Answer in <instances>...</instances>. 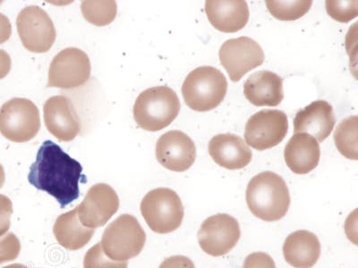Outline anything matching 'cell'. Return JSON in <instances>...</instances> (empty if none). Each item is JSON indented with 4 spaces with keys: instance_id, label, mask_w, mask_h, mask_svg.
Listing matches in <instances>:
<instances>
[{
    "instance_id": "cell-1",
    "label": "cell",
    "mask_w": 358,
    "mask_h": 268,
    "mask_svg": "<svg viewBox=\"0 0 358 268\" xmlns=\"http://www.w3.org/2000/svg\"><path fill=\"white\" fill-rule=\"evenodd\" d=\"M82 165L56 143L46 140L31 165L28 181L37 190L55 198L62 209L78 199L79 184L87 181Z\"/></svg>"
},
{
    "instance_id": "cell-2",
    "label": "cell",
    "mask_w": 358,
    "mask_h": 268,
    "mask_svg": "<svg viewBox=\"0 0 358 268\" xmlns=\"http://www.w3.org/2000/svg\"><path fill=\"white\" fill-rule=\"evenodd\" d=\"M245 199L252 215L266 222L283 218L290 206L286 181L279 174L270 171L251 179L246 188Z\"/></svg>"
},
{
    "instance_id": "cell-3",
    "label": "cell",
    "mask_w": 358,
    "mask_h": 268,
    "mask_svg": "<svg viewBox=\"0 0 358 268\" xmlns=\"http://www.w3.org/2000/svg\"><path fill=\"white\" fill-rule=\"evenodd\" d=\"M180 111V101L173 89L157 86L143 91L134 106V117L141 128L158 132L168 127Z\"/></svg>"
},
{
    "instance_id": "cell-4",
    "label": "cell",
    "mask_w": 358,
    "mask_h": 268,
    "mask_svg": "<svg viewBox=\"0 0 358 268\" xmlns=\"http://www.w3.org/2000/svg\"><path fill=\"white\" fill-rule=\"evenodd\" d=\"M228 82L220 70L201 66L188 73L182 86L185 104L194 111L215 110L225 98Z\"/></svg>"
},
{
    "instance_id": "cell-5",
    "label": "cell",
    "mask_w": 358,
    "mask_h": 268,
    "mask_svg": "<svg viewBox=\"0 0 358 268\" xmlns=\"http://www.w3.org/2000/svg\"><path fill=\"white\" fill-rule=\"evenodd\" d=\"M146 242L145 230L134 216L124 214L110 223L101 238V247L108 258L127 261L138 256Z\"/></svg>"
},
{
    "instance_id": "cell-6",
    "label": "cell",
    "mask_w": 358,
    "mask_h": 268,
    "mask_svg": "<svg viewBox=\"0 0 358 268\" xmlns=\"http://www.w3.org/2000/svg\"><path fill=\"white\" fill-rule=\"evenodd\" d=\"M140 209L147 225L156 234L174 232L183 222V204L178 193L169 188L149 191L141 202Z\"/></svg>"
},
{
    "instance_id": "cell-7",
    "label": "cell",
    "mask_w": 358,
    "mask_h": 268,
    "mask_svg": "<svg viewBox=\"0 0 358 268\" xmlns=\"http://www.w3.org/2000/svg\"><path fill=\"white\" fill-rule=\"evenodd\" d=\"M41 129L40 112L27 98H15L0 107V133L14 142L34 139Z\"/></svg>"
},
{
    "instance_id": "cell-8",
    "label": "cell",
    "mask_w": 358,
    "mask_h": 268,
    "mask_svg": "<svg viewBox=\"0 0 358 268\" xmlns=\"http://www.w3.org/2000/svg\"><path fill=\"white\" fill-rule=\"evenodd\" d=\"M19 37L25 49L34 53H46L55 43L56 29L50 15L37 6H29L17 19Z\"/></svg>"
},
{
    "instance_id": "cell-9",
    "label": "cell",
    "mask_w": 358,
    "mask_h": 268,
    "mask_svg": "<svg viewBox=\"0 0 358 268\" xmlns=\"http://www.w3.org/2000/svg\"><path fill=\"white\" fill-rule=\"evenodd\" d=\"M287 131L289 121L283 111L261 110L245 124V143L257 151H266L282 142Z\"/></svg>"
},
{
    "instance_id": "cell-10",
    "label": "cell",
    "mask_w": 358,
    "mask_h": 268,
    "mask_svg": "<svg viewBox=\"0 0 358 268\" xmlns=\"http://www.w3.org/2000/svg\"><path fill=\"white\" fill-rule=\"evenodd\" d=\"M238 220L228 214H217L201 223L197 237L201 250L213 257H222L234 248L241 239Z\"/></svg>"
},
{
    "instance_id": "cell-11",
    "label": "cell",
    "mask_w": 358,
    "mask_h": 268,
    "mask_svg": "<svg viewBox=\"0 0 358 268\" xmlns=\"http://www.w3.org/2000/svg\"><path fill=\"white\" fill-rule=\"evenodd\" d=\"M91 75L87 54L76 47H67L54 57L49 70L48 87L75 89L84 85Z\"/></svg>"
},
{
    "instance_id": "cell-12",
    "label": "cell",
    "mask_w": 358,
    "mask_h": 268,
    "mask_svg": "<svg viewBox=\"0 0 358 268\" xmlns=\"http://www.w3.org/2000/svg\"><path fill=\"white\" fill-rule=\"evenodd\" d=\"M220 64L232 82H238L251 70L263 65L264 52L257 41L239 37L225 41L220 47Z\"/></svg>"
},
{
    "instance_id": "cell-13",
    "label": "cell",
    "mask_w": 358,
    "mask_h": 268,
    "mask_svg": "<svg viewBox=\"0 0 358 268\" xmlns=\"http://www.w3.org/2000/svg\"><path fill=\"white\" fill-rule=\"evenodd\" d=\"M76 209L80 222L85 228H102L117 212L120 199L110 185L98 184L90 188L85 200Z\"/></svg>"
},
{
    "instance_id": "cell-14",
    "label": "cell",
    "mask_w": 358,
    "mask_h": 268,
    "mask_svg": "<svg viewBox=\"0 0 358 268\" xmlns=\"http://www.w3.org/2000/svg\"><path fill=\"white\" fill-rule=\"evenodd\" d=\"M156 158L163 168L181 173L191 168L196 161V145L181 131H169L157 142Z\"/></svg>"
},
{
    "instance_id": "cell-15",
    "label": "cell",
    "mask_w": 358,
    "mask_h": 268,
    "mask_svg": "<svg viewBox=\"0 0 358 268\" xmlns=\"http://www.w3.org/2000/svg\"><path fill=\"white\" fill-rule=\"evenodd\" d=\"M44 122L48 131L60 142H71L81 131L75 106L66 96H54L45 102Z\"/></svg>"
},
{
    "instance_id": "cell-16",
    "label": "cell",
    "mask_w": 358,
    "mask_h": 268,
    "mask_svg": "<svg viewBox=\"0 0 358 268\" xmlns=\"http://www.w3.org/2000/svg\"><path fill=\"white\" fill-rule=\"evenodd\" d=\"M335 124L331 105L325 100H317L297 112L294 118V132L308 133L318 142H322L330 136Z\"/></svg>"
},
{
    "instance_id": "cell-17",
    "label": "cell",
    "mask_w": 358,
    "mask_h": 268,
    "mask_svg": "<svg viewBox=\"0 0 358 268\" xmlns=\"http://www.w3.org/2000/svg\"><path fill=\"white\" fill-rule=\"evenodd\" d=\"M209 153L214 162L229 170H239L250 164L252 154L244 140L236 134L214 136L209 143Z\"/></svg>"
},
{
    "instance_id": "cell-18",
    "label": "cell",
    "mask_w": 358,
    "mask_h": 268,
    "mask_svg": "<svg viewBox=\"0 0 358 268\" xmlns=\"http://www.w3.org/2000/svg\"><path fill=\"white\" fill-rule=\"evenodd\" d=\"M206 11L210 24L222 33H236L244 29L249 20L248 5L244 0H208Z\"/></svg>"
},
{
    "instance_id": "cell-19",
    "label": "cell",
    "mask_w": 358,
    "mask_h": 268,
    "mask_svg": "<svg viewBox=\"0 0 358 268\" xmlns=\"http://www.w3.org/2000/svg\"><path fill=\"white\" fill-rule=\"evenodd\" d=\"M244 94L257 107H277L284 98L283 80L271 71L252 73L244 84Z\"/></svg>"
},
{
    "instance_id": "cell-20",
    "label": "cell",
    "mask_w": 358,
    "mask_h": 268,
    "mask_svg": "<svg viewBox=\"0 0 358 268\" xmlns=\"http://www.w3.org/2000/svg\"><path fill=\"white\" fill-rule=\"evenodd\" d=\"M321 149L319 142L308 133H295L284 149L287 168L296 174H306L319 165Z\"/></svg>"
},
{
    "instance_id": "cell-21",
    "label": "cell",
    "mask_w": 358,
    "mask_h": 268,
    "mask_svg": "<svg viewBox=\"0 0 358 268\" xmlns=\"http://www.w3.org/2000/svg\"><path fill=\"white\" fill-rule=\"evenodd\" d=\"M287 264L295 268H312L321 256V244L313 232L300 230L287 236L283 245Z\"/></svg>"
},
{
    "instance_id": "cell-22",
    "label": "cell",
    "mask_w": 358,
    "mask_h": 268,
    "mask_svg": "<svg viewBox=\"0 0 358 268\" xmlns=\"http://www.w3.org/2000/svg\"><path fill=\"white\" fill-rule=\"evenodd\" d=\"M53 232L62 247L69 251H78L89 244L95 231L85 228L80 222L76 207L72 211L63 214L57 218Z\"/></svg>"
},
{
    "instance_id": "cell-23",
    "label": "cell",
    "mask_w": 358,
    "mask_h": 268,
    "mask_svg": "<svg viewBox=\"0 0 358 268\" xmlns=\"http://www.w3.org/2000/svg\"><path fill=\"white\" fill-rule=\"evenodd\" d=\"M358 117L352 116L342 120L334 133L335 145L342 156L357 161Z\"/></svg>"
},
{
    "instance_id": "cell-24",
    "label": "cell",
    "mask_w": 358,
    "mask_h": 268,
    "mask_svg": "<svg viewBox=\"0 0 358 268\" xmlns=\"http://www.w3.org/2000/svg\"><path fill=\"white\" fill-rule=\"evenodd\" d=\"M82 14L86 21L96 27H105L111 24L116 17L117 6L113 0L92 1L85 0L81 3Z\"/></svg>"
},
{
    "instance_id": "cell-25",
    "label": "cell",
    "mask_w": 358,
    "mask_h": 268,
    "mask_svg": "<svg viewBox=\"0 0 358 268\" xmlns=\"http://www.w3.org/2000/svg\"><path fill=\"white\" fill-rule=\"evenodd\" d=\"M313 1H274L268 0L266 6L273 17L280 21H295L308 14Z\"/></svg>"
},
{
    "instance_id": "cell-26",
    "label": "cell",
    "mask_w": 358,
    "mask_h": 268,
    "mask_svg": "<svg viewBox=\"0 0 358 268\" xmlns=\"http://www.w3.org/2000/svg\"><path fill=\"white\" fill-rule=\"evenodd\" d=\"M127 261L110 260L102 250L101 242L95 244L86 252L84 268H127Z\"/></svg>"
},
{
    "instance_id": "cell-27",
    "label": "cell",
    "mask_w": 358,
    "mask_h": 268,
    "mask_svg": "<svg viewBox=\"0 0 358 268\" xmlns=\"http://www.w3.org/2000/svg\"><path fill=\"white\" fill-rule=\"evenodd\" d=\"M326 10L334 20L340 22L352 21L358 15V1H332L327 0Z\"/></svg>"
},
{
    "instance_id": "cell-28",
    "label": "cell",
    "mask_w": 358,
    "mask_h": 268,
    "mask_svg": "<svg viewBox=\"0 0 358 268\" xmlns=\"http://www.w3.org/2000/svg\"><path fill=\"white\" fill-rule=\"evenodd\" d=\"M21 244L12 232L0 238V265L17 260L20 254Z\"/></svg>"
},
{
    "instance_id": "cell-29",
    "label": "cell",
    "mask_w": 358,
    "mask_h": 268,
    "mask_svg": "<svg viewBox=\"0 0 358 268\" xmlns=\"http://www.w3.org/2000/svg\"><path fill=\"white\" fill-rule=\"evenodd\" d=\"M13 204L8 197L0 194V238L8 234L11 225Z\"/></svg>"
},
{
    "instance_id": "cell-30",
    "label": "cell",
    "mask_w": 358,
    "mask_h": 268,
    "mask_svg": "<svg viewBox=\"0 0 358 268\" xmlns=\"http://www.w3.org/2000/svg\"><path fill=\"white\" fill-rule=\"evenodd\" d=\"M243 268H276V266L270 255L255 252L245 258Z\"/></svg>"
},
{
    "instance_id": "cell-31",
    "label": "cell",
    "mask_w": 358,
    "mask_h": 268,
    "mask_svg": "<svg viewBox=\"0 0 358 268\" xmlns=\"http://www.w3.org/2000/svg\"><path fill=\"white\" fill-rule=\"evenodd\" d=\"M159 268H196L193 261L185 256H173L163 261Z\"/></svg>"
},
{
    "instance_id": "cell-32",
    "label": "cell",
    "mask_w": 358,
    "mask_h": 268,
    "mask_svg": "<svg viewBox=\"0 0 358 268\" xmlns=\"http://www.w3.org/2000/svg\"><path fill=\"white\" fill-rule=\"evenodd\" d=\"M345 230H346L348 238L355 245H357V209L354 210V212L348 216Z\"/></svg>"
},
{
    "instance_id": "cell-33",
    "label": "cell",
    "mask_w": 358,
    "mask_h": 268,
    "mask_svg": "<svg viewBox=\"0 0 358 268\" xmlns=\"http://www.w3.org/2000/svg\"><path fill=\"white\" fill-rule=\"evenodd\" d=\"M12 34L11 22L8 17L0 13V45L10 39Z\"/></svg>"
},
{
    "instance_id": "cell-34",
    "label": "cell",
    "mask_w": 358,
    "mask_h": 268,
    "mask_svg": "<svg viewBox=\"0 0 358 268\" xmlns=\"http://www.w3.org/2000/svg\"><path fill=\"white\" fill-rule=\"evenodd\" d=\"M11 57L6 51L0 50V80L4 79L11 70Z\"/></svg>"
},
{
    "instance_id": "cell-35",
    "label": "cell",
    "mask_w": 358,
    "mask_h": 268,
    "mask_svg": "<svg viewBox=\"0 0 358 268\" xmlns=\"http://www.w3.org/2000/svg\"><path fill=\"white\" fill-rule=\"evenodd\" d=\"M6 177H5V171L4 168H3L2 165L0 164V189L3 187V185L5 184Z\"/></svg>"
},
{
    "instance_id": "cell-36",
    "label": "cell",
    "mask_w": 358,
    "mask_h": 268,
    "mask_svg": "<svg viewBox=\"0 0 358 268\" xmlns=\"http://www.w3.org/2000/svg\"><path fill=\"white\" fill-rule=\"evenodd\" d=\"M3 268H27V267L22 266V265L14 264V265H10V266L3 267Z\"/></svg>"
},
{
    "instance_id": "cell-37",
    "label": "cell",
    "mask_w": 358,
    "mask_h": 268,
    "mask_svg": "<svg viewBox=\"0 0 358 268\" xmlns=\"http://www.w3.org/2000/svg\"><path fill=\"white\" fill-rule=\"evenodd\" d=\"M0 3H1V2H0Z\"/></svg>"
}]
</instances>
